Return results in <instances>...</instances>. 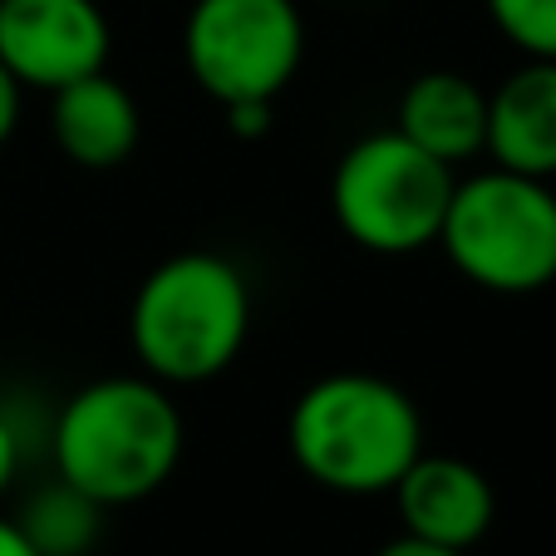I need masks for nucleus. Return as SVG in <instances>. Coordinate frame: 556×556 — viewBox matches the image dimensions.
<instances>
[{"instance_id":"obj_1","label":"nucleus","mask_w":556,"mask_h":556,"mask_svg":"<svg viewBox=\"0 0 556 556\" xmlns=\"http://www.w3.org/2000/svg\"><path fill=\"white\" fill-rule=\"evenodd\" d=\"M182 443L188 424L173 389L143 369L79 384L50 424L54 478L104 513L153 497L178 472Z\"/></svg>"},{"instance_id":"obj_2","label":"nucleus","mask_w":556,"mask_h":556,"mask_svg":"<svg viewBox=\"0 0 556 556\" xmlns=\"http://www.w3.org/2000/svg\"><path fill=\"white\" fill-rule=\"evenodd\" d=\"M286 448L315 488L379 497L424 453V414L394 379L336 369L295 394L286 414Z\"/></svg>"},{"instance_id":"obj_3","label":"nucleus","mask_w":556,"mask_h":556,"mask_svg":"<svg viewBox=\"0 0 556 556\" xmlns=\"http://www.w3.org/2000/svg\"><path fill=\"white\" fill-rule=\"evenodd\" d=\"M252 336V286L222 252H173L128 301V345L148 379L168 389L227 375Z\"/></svg>"},{"instance_id":"obj_4","label":"nucleus","mask_w":556,"mask_h":556,"mask_svg":"<svg viewBox=\"0 0 556 556\" xmlns=\"http://www.w3.org/2000/svg\"><path fill=\"white\" fill-rule=\"evenodd\" d=\"M448 266L478 291L532 295L556 281V192L546 178L483 168L453 182L439 227Z\"/></svg>"},{"instance_id":"obj_5","label":"nucleus","mask_w":556,"mask_h":556,"mask_svg":"<svg viewBox=\"0 0 556 556\" xmlns=\"http://www.w3.org/2000/svg\"><path fill=\"white\" fill-rule=\"evenodd\" d=\"M453 182L448 163L414 148L400 128H379L340 153L330 212L359 252L414 256L439 242Z\"/></svg>"},{"instance_id":"obj_6","label":"nucleus","mask_w":556,"mask_h":556,"mask_svg":"<svg viewBox=\"0 0 556 556\" xmlns=\"http://www.w3.org/2000/svg\"><path fill=\"white\" fill-rule=\"evenodd\" d=\"M305 60V15L295 0H192L182 21V64L222 109L271 99Z\"/></svg>"},{"instance_id":"obj_7","label":"nucleus","mask_w":556,"mask_h":556,"mask_svg":"<svg viewBox=\"0 0 556 556\" xmlns=\"http://www.w3.org/2000/svg\"><path fill=\"white\" fill-rule=\"evenodd\" d=\"M109 15L99 0H0V64L21 89H54L109 64Z\"/></svg>"},{"instance_id":"obj_8","label":"nucleus","mask_w":556,"mask_h":556,"mask_svg":"<svg viewBox=\"0 0 556 556\" xmlns=\"http://www.w3.org/2000/svg\"><path fill=\"white\" fill-rule=\"evenodd\" d=\"M389 497L400 507L404 532L453 552H472L497 522V493L488 472L458 453H419Z\"/></svg>"},{"instance_id":"obj_9","label":"nucleus","mask_w":556,"mask_h":556,"mask_svg":"<svg viewBox=\"0 0 556 556\" xmlns=\"http://www.w3.org/2000/svg\"><path fill=\"white\" fill-rule=\"evenodd\" d=\"M50 134L74 168L109 173L134 157L138 138H143V114L114 74L99 70L50 94Z\"/></svg>"},{"instance_id":"obj_10","label":"nucleus","mask_w":556,"mask_h":556,"mask_svg":"<svg viewBox=\"0 0 556 556\" xmlns=\"http://www.w3.org/2000/svg\"><path fill=\"white\" fill-rule=\"evenodd\" d=\"M483 153L507 173L556 178V60H527L488 94Z\"/></svg>"},{"instance_id":"obj_11","label":"nucleus","mask_w":556,"mask_h":556,"mask_svg":"<svg viewBox=\"0 0 556 556\" xmlns=\"http://www.w3.org/2000/svg\"><path fill=\"white\" fill-rule=\"evenodd\" d=\"M394 128L448 168L472 163L488 148V89L458 70H424L404 85Z\"/></svg>"},{"instance_id":"obj_12","label":"nucleus","mask_w":556,"mask_h":556,"mask_svg":"<svg viewBox=\"0 0 556 556\" xmlns=\"http://www.w3.org/2000/svg\"><path fill=\"white\" fill-rule=\"evenodd\" d=\"M21 532L30 536V546L40 556H85L99 542V527H104V507L89 503L85 493H74L70 483L54 478L50 488L25 503V513L15 517Z\"/></svg>"},{"instance_id":"obj_13","label":"nucleus","mask_w":556,"mask_h":556,"mask_svg":"<svg viewBox=\"0 0 556 556\" xmlns=\"http://www.w3.org/2000/svg\"><path fill=\"white\" fill-rule=\"evenodd\" d=\"M488 21L527 60H556V0H488Z\"/></svg>"},{"instance_id":"obj_14","label":"nucleus","mask_w":556,"mask_h":556,"mask_svg":"<svg viewBox=\"0 0 556 556\" xmlns=\"http://www.w3.org/2000/svg\"><path fill=\"white\" fill-rule=\"evenodd\" d=\"M21 463H25V439H21V429H15L11 414L0 409V497L15 488V478H21Z\"/></svg>"},{"instance_id":"obj_15","label":"nucleus","mask_w":556,"mask_h":556,"mask_svg":"<svg viewBox=\"0 0 556 556\" xmlns=\"http://www.w3.org/2000/svg\"><path fill=\"white\" fill-rule=\"evenodd\" d=\"M271 99H242V104H227L222 114H227V128L237 138H262L271 128Z\"/></svg>"},{"instance_id":"obj_16","label":"nucleus","mask_w":556,"mask_h":556,"mask_svg":"<svg viewBox=\"0 0 556 556\" xmlns=\"http://www.w3.org/2000/svg\"><path fill=\"white\" fill-rule=\"evenodd\" d=\"M21 109H25V89L21 79H15L5 64H0V148L15 138V128H21Z\"/></svg>"},{"instance_id":"obj_17","label":"nucleus","mask_w":556,"mask_h":556,"mask_svg":"<svg viewBox=\"0 0 556 556\" xmlns=\"http://www.w3.org/2000/svg\"><path fill=\"white\" fill-rule=\"evenodd\" d=\"M375 556H468V552H453V546H433V542H419V536L400 532L394 542H384Z\"/></svg>"},{"instance_id":"obj_18","label":"nucleus","mask_w":556,"mask_h":556,"mask_svg":"<svg viewBox=\"0 0 556 556\" xmlns=\"http://www.w3.org/2000/svg\"><path fill=\"white\" fill-rule=\"evenodd\" d=\"M0 556H40L30 546V536L21 532V522H15V517H0Z\"/></svg>"}]
</instances>
